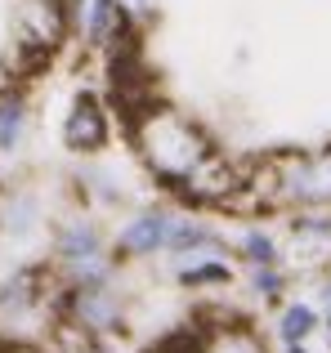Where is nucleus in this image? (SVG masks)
<instances>
[{"mask_svg":"<svg viewBox=\"0 0 331 353\" xmlns=\"http://www.w3.org/2000/svg\"><path fill=\"white\" fill-rule=\"evenodd\" d=\"M323 336V309H318L314 295H291L273 309V322H269V340L278 349L287 345H314Z\"/></svg>","mask_w":331,"mask_h":353,"instance_id":"10","label":"nucleus"},{"mask_svg":"<svg viewBox=\"0 0 331 353\" xmlns=\"http://www.w3.org/2000/svg\"><path fill=\"white\" fill-rule=\"evenodd\" d=\"M0 353H45V349L27 345V340H0Z\"/></svg>","mask_w":331,"mask_h":353,"instance_id":"17","label":"nucleus"},{"mask_svg":"<svg viewBox=\"0 0 331 353\" xmlns=\"http://www.w3.org/2000/svg\"><path fill=\"white\" fill-rule=\"evenodd\" d=\"M27 130H32V108H27V94L5 90V94H0V157H14L18 148H23Z\"/></svg>","mask_w":331,"mask_h":353,"instance_id":"14","label":"nucleus"},{"mask_svg":"<svg viewBox=\"0 0 331 353\" xmlns=\"http://www.w3.org/2000/svg\"><path fill=\"white\" fill-rule=\"evenodd\" d=\"M242 277V268L228 255H201V259H183L170 264V282L188 295H228Z\"/></svg>","mask_w":331,"mask_h":353,"instance_id":"11","label":"nucleus"},{"mask_svg":"<svg viewBox=\"0 0 331 353\" xmlns=\"http://www.w3.org/2000/svg\"><path fill=\"white\" fill-rule=\"evenodd\" d=\"M237 286L246 291V300H251L255 309H269V313H273L282 300H291V295H296V268H291V264H260V268H242Z\"/></svg>","mask_w":331,"mask_h":353,"instance_id":"12","label":"nucleus"},{"mask_svg":"<svg viewBox=\"0 0 331 353\" xmlns=\"http://www.w3.org/2000/svg\"><path fill=\"white\" fill-rule=\"evenodd\" d=\"M251 179V152H228L219 148L179 192L174 201L188 210H206V215H237L242 210V192Z\"/></svg>","mask_w":331,"mask_h":353,"instance_id":"6","label":"nucleus"},{"mask_svg":"<svg viewBox=\"0 0 331 353\" xmlns=\"http://www.w3.org/2000/svg\"><path fill=\"white\" fill-rule=\"evenodd\" d=\"M41 219H45V210H41L36 188L14 183V188L0 192V233H5V237H27Z\"/></svg>","mask_w":331,"mask_h":353,"instance_id":"13","label":"nucleus"},{"mask_svg":"<svg viewBox=\"0 0 331 353\" xmlns=\"http://www.w3.org/2000/svg\"><path fill=\"white\" fill-rule=\"evenodd\" d=\"M192 353H273V340L246 309L224 304V295H206L192 309Z\"/></svg>","mask_w":331,"mask_h":353,"instance_id":"5","label":"nucleus"},{"mask_svg":"<svg viewBox=\"0 0 331 353\" xmlns=\"http://www.w3.org/2000/svg\"><path fill=\"white\" fill-rule=\"evenodd\" d=\"M117 9L126 14V23H130L134 32H148V27L157 23V9H161V0H117Z\"/></svg>","mask_w":331,"mask_h":353,"instance_id":"15","label":"nucleus"},{"mask_svg":"<svg viewBox=\"0 0 331 353\" xmlns=\"http://www.w3.org/2000/svg\"><path fill=\"white\" fill-rule=\"evenodd\" d=\"M228 255L237 268L287 264V237H282V228L264 224V219H246L237 233H228Z\"/></svg>","mask_w":331,"mask_h":353,"instance_id":"9","label":"nucleus"},{"mask_svg":"<svg viewBox=\"0 0 331 353\" xmlns=\"http://www.w3.org/2000/svg\"><path fill=\"white\" fill-rule=\"evenodd\" d=\"M63 148L72 157H103L112 143V103L94 90H77L63 112Z\"/></svg>","mask_w":331,"mask_h":353,"instance_id":"8","label":"nucleus"},{"mask_svg":"<svg viewBox=\"0 0 331 353\" xmlns=\"http://www.w3.org/2000/svg\"><path fill=\"white\" fill-rule=\"evenodd\" d=\"M50 264L59 273L63 286H86V282H117L121 277V259L112 250L103 219L94 210H72L54 224V241H50Z\"/></svg>","mask_w":331,"mask_h":353,"instance_id":"2","label":"nucleus"},{"mask_svg":"<svg viewBox=\"0 0 331 353\" xmlns=\"http://www.w3.org/2000/svg\"><path fill=\"white\" fill-rule=\"evenodd\" d=\"M278 353H318L314 345H287V349H278Z\"/></svg>","mask_w":331,"mask_h":353,"instance_id":"18","label":"nucleus"},{"mask_svg":"<svg viewBox=\"0 0 331 353\" xmlns=\"http://www.w3.org/2000/svg\"><path fill=\"white\" fill-rule=\"evenodd\" d=\"M59 318L72 327L90 331L99 340H117L134 322V295L117 282H86V286H63L59 291Z\"/></svg>","mask_w":331,"mask_h":353,"instance_id":"4","label":"nucleus"},{"mask_svg":"<svg viewBox=\"0 0 331 353\" xmlns=\"http://www.w3.org/2000/svg\"><path fill=\"white\" fill-rule=\"evenodd\" d=\"M273 215L287 210H331V139L318 148H269Z\"/></svg>","mask_w":331,"mask_h":353,"instance_id":"3","label":"nucleus"},{"mask_svg":"<svg viewBox=\"0 0 331 353\" xmlns=\"http://www.w3.org/2000/svg\"><path fill=\"white\" fill-rule=\"evenodd\" d=\"M174 215H179V201L166 197V192H161L157 201H143V206H134L130 215L121 219V228L112 233L117 259H121V264H157V259H166Z\"/></svg>","mask_w":331,"mask_h":353,"instance_id":"7","label":"nucleus"},{"mask_svg":"<svg viewBox=\"0 0 331 353\" xmlns=\"http://www.w3.org/2000/svg\"><path fill=\"white\" fill-rule=\"evenodd\" d=\"M318 309H323V336H327V345H331V273L318 277Z\"/></svg>","mask_w":331,"mask_h":353,"instance_id":"16","label":"nucleus"},{"mask_svg":"<svg viewBox=\"0 0 331 353\" xmlns=\"http://www.w3.org/2000/svg\"><path fill=\"white\" fill-rule=\"evenodd\" d=\"M121 134L130 157L139 161L143 179H152V188L166 197H174L224 148L219 134L210 130V121H201L197 112L170 103V99H148L134 112H126Z\"/></svg>","mask_w":331,"mask_h":353,"instance_id":"1","label":"nucleus"}]
</instances>
